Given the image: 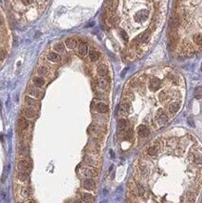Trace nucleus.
<instances>
[{
	"mask_svg": "<svg viewBox=\"0 0 202 203\" xmlns=\"http://www.w3.org/2000/svg\"><path fill=\"white\" fill-rule=\"evenodd\" d=\"M167 0H106L102 23L114 49L125 60L139 57L165 16Z\"/></svg>",
	"mask_w": 202,
	"mask_h": 203,
	"instance_id": "1",
	"label": "nucleus"
},
{
	"mask_svg": "<svg viewBox=\"0 0 202 203\" xmlns=\"http://www.w3.org/2000/svg\"><path fill=\"white\" fill-rule=\"evenodd\" d=\"M8 2L18 21L32 23L41 16L49 0H8Z\"/></svg>",
	"mask_w": 202,
	"mask_h": 203,
	"instance_id": "2",
	"label": "nucleus"
},
{
	"mask_svg": "<svg viewBox=\"0 0 202 203\" xmlns=\"http://www.w3.org/2000/svg\"><path fill=\"white\" fill-rule=\"evenodd\" d=\"M45 57L46 59L48 60V62H50V63H59V62L61 61V55L60 53H58L55 51H46V53L45 54Z\"/></svg>",
	"mask_w": 202,
	"mask_h": 203,
	"instance_id": "3",
	"label": "nucleus"
},
{
	"mask_svg": "<svg viewBox=\"0 0 202 203\" xmlns=\"http://www.w3.org/2000/svg\"><path fill=\"white\" fill-rule=\"evenodd\" d=\"M137 134H138L139 138H147L151 134V130L147 125L139 124V125L137 127Z\"/></svg>",
	"mask_w": 202,
	"mask_h": 203,
	"instance_id": "4",
	"label": "nucleus"
},
{
	"mask_svg": "<svg viewBox=\"0 0 202 203\" xmlns=\"http://www.w3.org/2000/svg\"><path fill=\"white\" fill-rule=\"evenodd\" d=\"M65 45H66V47L68 49H74L78 48L79 44H78V41H77V39L70 37V38L66 39V41H65Z\"/></svg>",
	"mask_w": 202,
	"mask_h": 203,
	"instance_id": "5",
	"label": "nucleus"
},
{
	"mask_svg": "<svg viewBox=\"0 0 202 203\" xmlns=\"http://www.w3.org/2000/svg\"><path fill=\"white\" fill-rule=\"evenodd\" d=\"M17 168L20 172H27V173H29V172L30 171L32 166H30V164L27 161H22L18 163Z\"/></svg>",
	"mask_w": 202,
	"mask_h": 203,
	"instance_id": "6",
	"label": "nucleus"
},
{
	"mask_svg": "<svg viewBox=\"0 0 202 203\" xmlns=\"http://www.w3.org/2000/svg\"><path fill=\"white\" fill-rule=\"evenodd\" d=\"M107 72H108V68H107V65H104L102 64L100 65H98L97 67V73L98 75L100 76L101 78H104L107 75Z\"/></svg>",
	"mask_w": 202,
	"mask_h": 203,
	"instance_id": "7",
	"label": "nucleus"
},
{
	"mask_svg": "<svg viewBox=\"0 0 202 203\" xmlns=\"http://www.w3.org/2000/svg\"><path fill=\"white\" fill-rule=\"evenodd\" d=\"M25 116H26L28 119H32L36 116V110L33 108V107H28L25 108Z\"/></svg>",
	"mask_w": 202,
	"mask_h": 203,
	"instance_id": "8",
	"label": "nucleus"
},
{
	"mask_svg": "<svg viewBox=\"0 0 202 203\" xmlns=\"http://www.w3.org/2000/svg\"><path fill=\"white\" fill-rule=\"evenodd\" d=\"M88 52V46L85 43H81L78 46V53L81 56H86Z\"/></svg>",
	"mask_w": 202,
	"mask_h": 203,
	"instance_id": "9",
	"label": "nucleus"
},
{
	"mask_svg": "<svg viewBox=\"0 0 202 203\" xmlns=\"http://www.w3.org/2000/svg\"><path fill=\"white\" fill-rule=\"evenodd\" d=\"M100 52L95 51V49H90L89 51V60L91 62H97L100 59Z\"/></svg>",
	"mask_w": 202,
	"mask_h": 203,
	"instance_id": "10",
	"label": "nucleus"
},
{
	"mask_svg": "<svg viewBox=\"0 0 202 203\" xmlns=\"http://www.w3.org/2000/svg\"><path fill=\"white\" fill-rule=\"evenodd\" d=\"M83 175L88 177H96L98 175L97 171L92 169V168H86V169H83Z\"/></svg>",
	"mask_w": 202,
	"mask_h": 203,
	"instance_id": "11",
	"label": "nucleus"
},
{
	"mask_svg": "<svg viewBox=\"0 0 202 203\" xmlns=\"http://www.w3.org/2000/svg\"><path fill=\"white\" fill-rule=\"evenodd\" d=\"M96 109L100 112V113L104 114V113H106L108 111V107L107 105H105L104 103H98L97 105H96Z\"/></svg>",
	"mask_w": 202,
	"mask_h": 203,
	"instance_id": "12",
	"label": "nucleus"
},
{
	"mask_svg": "<svg viewBox=\"0 0 202 203\" xmlns=\"http://www.w3.org/2000/svg\"><path fill=\"white\" fill-rule=\"evenodd\" d=\"M52 49L58 52V53H61V52L65 51V46L62 42H58L56 44H54V46L52 47Z\"/></svg>",
	"mask_w": 202,
	"mask_h": 203,
	"instance_id": "13",
	"label": "nucleus"
},
{
	"mask_svg": "<svg viewBox=\"0 0 202 203\" xmlns=\"http://www.w3.org/2000/svg\"><path fill=\"white\" fill-rule=\"evenodd\" d=\"M158 153V145L157 144H153L151 146H149L148 149H147V154L148 156H150V157H154V156H156Z\"/></svg>",
	"mask_w": 202,
	"mask_h": 203,
	"instance_id": "14",
	"label": "nucleus"
},
{
	"mask_svg": "<svg viewBox=\"0 0 202 203\" xmlns=\"http://www.w3.org/2000/svg\"><path fill=\"white\" fill-rule=\"evenodd\" d=\"M83 187L86 189H88V190H91L95 187V181L91 179H88L83 181Z\"/></svg>",
	"mask_w": 202,
	"mask_h": 203,
	"instance_id": "15",
	"label": "nucleus"
},
{
	"mask_svg": "<svg viewBox=\"0 0 202 203\" xmlns=\"http://www.w3.org/2000/svg\"><path fill=\"white\" fill-rule=\"evenodd\" d=\"M97 84H98V86L100 87L101 89H106L108 87V82L104 78H101L100 80L97 81Z\"/></svg>",
	"mask_w": 202,
	"mask_h": 203,
	"instance_id": "16",
	"label": "nucleus"
},
{
	"mask_svg": "<svg viewBox=\"0 0 202 203\" xmlns=\"http://www.w3.org/2000/svg\"><path fill=\"white\" fill-rule=\"evenodd\" d=\"M18 179L22 180V181H27L29 179V174L27 172H19L18 173Z\"/></svg>",
	"mask_w": 202,
	"mask_h": 203,
	"instance_id": "17",
	"label": "nucleus"
},
{
	"mask_svg": "<svg viewBox=\"0 0 202 203\" xmlns=\"http://www.w3.org/2000/svg\"><path fill=\"white\" fill-rule=\"evenodd\" d=\"M30 195V187H24V188L21 190V196L23 198H28Z\"/></svg>",
	"mask_w": 202,
	"mask_h": 203,
	"instance_id": "18",
	"label": "nucleus"
},
{
	"mask_svg": "<svg viewBox=\"0 0 202 203\" xmlns=\"http://www.w3.org/2000/svg\"><path fill=\"white\" fill-rule=\"evenodd\" d=\"M81 198H82V200H83L85 202H90L93 198L91 195H89V194H83Z\"/></svg>",
	"mask_w": 202,
	"mask_h": 203,
	"instance_id": "19",
	"label": "nucleus"
},
{
	"mask_svg": "<svg viewBox=\"0 0 202 203\" xmlns=\"http://www.w3.org/2000/svg\"><path fill=\"white\" fill-rule=\"evenodd\" d=\"M195 97L197 99H199L202 97V86H198L195 90Z\"/></svg>",
	"mask_w": 202,
	"mask_h": 203,
	"instance_id": "20",
	"label": "nucleus"
},
{
	"mask_svg": "<svg viewBox=\"0 0 202 203\" xmlns=\"http://www.w3.org/2000/svg\"><path fill=\"white\" fill-rule=\"evenodd\" d=\"M26 103L30 105V107H33V105H35L37 104V102L35 101V100H33L32 98H30V97H27L26 98Z\"/></svg>",
	"mask_w": 202,
	"mask_h": 203,
	"instance_id": "21",
	"label": "nucleus"
},
{
	"mask_svg": "<svg viewBox=\"0 0 202 203\" xmlns=\"http://www.w3.org/2000/svg\"><path fill=\"white\" fill-rule=\"evenodd\" d=\"M86 161L88 162L89 165H95V161H93L91 158H89V157H88V158H86Z\"/></svg>",
	"mask_w": 202,
	"mask_h": 203,
	"instance_id": "22",
	"label": "nucleus"
},
{
	"mask_svg": "<svg viewBox=\"0 0 202 203\" xmlns=\"http://www.w3.org/2000/svg\"><path fill=\"white\" fill-rule=\"evenodd\" d=\"M74 203H83V202L81 201V200H75V201H74Z\"/></svg>",
	"mask_w": 202,
	"mask_h": 203,
	"instance_id": "23",
	"label": "nucleus"
},
{
	"mask_svg": "<svg viewBox=\"0 0 202 203\" xmlns=\"http://www.w3.org/2000/svg\"><path fill=\"white\" fill-rule=\"evenodd\" d=\"M28 203H34V201H30V202H28Z\"/></svg>",
	"mask_w": 202,
	"mask_h": 203,
	"instance_id": "24",
	"label": "nucleus"
},
{
	"mask_svg": "<svg viewBox=\"0 0 202 203\" xmlns=\"http://www.w3.org/2000/svg\"><path fill=\"white\" fill-rule=\"evenodd\" d=\"M201 68H202V67H201Z\"/></svg>",
	"mask_w": 202,
	"mask_h": 203,
	"instance_id": "25",
	"label": "nucleus"
}]
</instances>
